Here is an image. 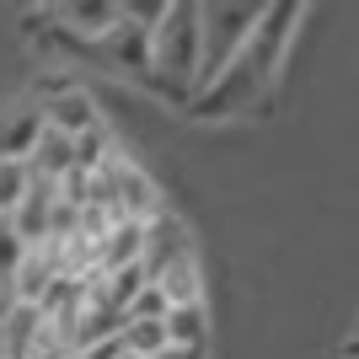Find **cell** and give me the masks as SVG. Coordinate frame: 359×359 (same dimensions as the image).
Returning <instances> with one entry per match:
<instances>
[{
	"label": "cell",
	"mask_w": 359,
	"mask_h": 359,
	"mask_svg": "<svg viewBox=\"0 0 359 359\" xmlns=\"http://www.w3.org/2000/svg\"><path fill=\"white\" fill-rule=\"evenodd\" d=\"M32 188V172L22 156H0V215H11Z\"/></svg>",
	"instance_id": "obj_12"
},
{
	"label": "cell",
	"mask_w": 359,
	"mask_h": 359,
	"mask_svg": "<svg viewBox=\"0 0 359 359\" xmlns=\"http://www.w3.org/2000/svg\"><path fill=\"white\" fill-rule=\"evenodd\" d=\"M295 16H300V6H263L252 38L241 43V54L231 60V70H225L204 97H194V113L225 118V113L252 107L257 97L273 86L279 65H285V48H290V38H295Z\"/></svg>",
	"instance_id": "obj_1"
},
{
	"label": "cell",
	"mask_w": 359,
	"mask_h": 359,
	"mask_svg": "<svg viewBox=\"0 0 359 359\" xmlns=\"http://www.w3.org/2000/svg\"><path fill=\"white\" fill-rule=\"evenodd\" d=\"M150 359H204V354H194V348H172V344H166L161 354H150Z\"/></svg>",
	"instance_id": "obj_15"
},
{
	"label": "cell",
	"mask_w": 359,
	"mask_h": 359,
	"mask_svg": "<svg viewBox=\"0 0 359 359\" xmlns=\"http://www.w3.org/2000/svg\"><path fill=\"white\" fill-rule=\"evenodd\" d=\"M60 27L70 38H86V43H102L107 32L123 22V0H70V6H54Z\"/></svg>",
	"instance_id": "obj_6"
},
{
	"label": "cell",
	"mask_w": 359,
	"mask_h": 359,
	"mask_svg": "<svg viewBox=\"0 0 359 359\" xmlns=\"http://www.w3.org/2000/svg\"><path fill=\"white\" fill-rule=\"evenodd\" d=\"M27 172L43 182H65L75 172V140H65L60 129H38V140L27 150Z\"/></svg>",
	"instance_id": "obj_7"
},
{
	"label": "cell",
	"mask_w": 359,
	"mask_h": 359,
	"mask_svg": "<svg viewBox=\"0 0 359 359\" xmlns=\"http://www.w3.org/2000/svg\"><path fill=\"white\" fill-rule=\"evenodd\" d=\"M145 75L172 102H194L198 97V6L194 0H166L161 22L150 27Z\"/></svg>",
	"instance_id": "obj_2"
},
{
	"label": "cell",
	"mask_w": 359,
	"mask_h": 359,
	"mask_svg": "<svg viewBox=\"0 0 359 359\" xmlns=\"http://www.w3.org/2000/svg\"><path fill=\"white\" fill-rule=\"evenodd\" d=\"M43 306H16L6 311V322H0V348H6V359H32V344H38V332H43Z\"/></svg>",
	"instance_id": "obj_9"
},
{
	"label": "cell",
	"mask_w": 359,
	"mask_h": 359,
	"mask_svg": "<svg viewBox=\"0 0 359 359\" xmlns=\"http://www.w3.org/2000/svg\"><path fill=\"white\" fill-rule=\"evenodd\" d=\"M182 257H194V241H188V225L177 220L172 210H161L156 220H145V257H140V269L145 279H156L161 269L182 263Z\"/></svg>",
	"instance_id": "obj_5"
},
{
	"label": "cell",
	"mask_w": 359,
	"mask_h": 359,
	"mask_svg": "<svg viewBox=\"0 0 359 359\" xmlns=\"http://www.w3.org/2000/svg\"><path fill=\"white\" fill-rule=\"evenodd\" d=\"M118 359H135V354H118Z\"/></svg>",
	"instance_id": "obj_18"
},
{
	"label": "cell",
	"mask_w": 359,
	"mask_h": 359,
	"mask_svg": "<svg viewBox=\"0 0 359 359\" xmlns=\"http://www.w3.org/2000/svg\"><path fill=\"white\" fill-rule=\"evenodd\" d=\"M140 257H145V225H140V220H113L102 231V241H97V263H102V273L129 269V263H140Z\"/></svg>",
	"instance_id": "obj_8"
},
{
	"label": "cell",
	"mask_w": 359,
	"mask_h": 359,
	"mask_svg": "<svg viewBox=\"0 0 359 359\" xmlns=\"http://www.w3.org/2000/svg\"><path fill=\"white\" fill-rule=\"evenodd\" d=\"M22 257H27V247H22V241H16L11 220H6V215H0V279H11V273H16V263H22Z\"/></svg>",
	"instance_id": "obj_14"
},
{
	"label": "cell",
	"mask_w": 359,
	"mask_h": 359,
	"mask_svg": "<svg viewBox=\"0 0 359 359\" xmlns=\"http://www.w3.org/2000/svg\"><path fill=\"white\" fill-rule=\"evenodd\" d=\"M166 311H172V306H166V295H161L156 285H145L129 306H123V316H129V322H166Z\"/></svg>",
	"instance_id": "obj_13"
},
{
	"label": "cell",
	"mask_w": 359,
	"mask_h": 359,
	"mask_svg": "<svg viewBox=\"0 0 359 359\" xmlns=\"http://www.w3.org/2000/svg\"><path fill=\"white\" fill-rule=\"evenodd\" d=\"M257 16H263V6H252V0H204L198 6V97L231 70L241 43L252 38Z\"/></svg>",
	"instance_id": "obj_3"
},
{
	"label": "cell",
	"mask_w": 359,
	"mask_h": 359,
	"mask_svg": "<svg viewBox=\"0 0 359 359\" xmlns=\"http://www.w3.org/2000/svg\"><path fill=\"white\" fill-rule=\"evenodd\" d=\"M6 311H11V290H6V279H0V322H6Z\"/></svg>",
	"instance_id": "obj_16"
},
{
	"label": "cell",
	"mask_w": 359,
	"mask_h": 359,
	"mask_svg": "<svg viewBox=\"0 0 359 359\" xmlns=\"http://www.w3.org/2000/svg\"><path fill=\"white\" fill-rule=\"evenodd\" d=\"M38 118H43V129H60L65 140H81V135H91V129H102V107H97V91L65 86V91H54V97H43Z\"/></svg>",
	"instance_id": "obj_4"
},
{
	"label": "cell",
	"mask_w": 359,
	"mask_h": 359,
	"mask_svg": "<svg viewBox=\"0 0 359 359\" xmlns=\"http://www.w3.org/2000/svg\"><path fill=\"white\" fill-rule=\"evenodd\" d=\"M166 344L204 354V344H210V311H204V306H177V311H166Z\"/></svg>",
	"instance_id": "obj_11"
},
{
	"label": "cell",
	"mask_w": 359,
	"mask_h": 359,
	"mask_svg": "<svg viewBox=\"0 0 359 359\" xmlns=\"http://www.w3.org/2000/svg\"><path fill=\"white\" fill-rule=\"evenodd\" d=\"M150 285L166 295V306L177 311V306H204V269H198V257H182L172 269H161Z\"/></svg>",
	"instance_id": "obj_10"
},
{
	"label": "cell",
	"mask_w": 359,
	"mask_h": 359,
	"mask_svg": "<svg viewBox=\"0 0 359 359\" xmlns=\"http://www.w3.org/2000/svg\"><path fill=\"white\" fill-rule=\"evenodd\" d=\"M0 359H6V348H0Z\"/></svg>",
	"instance_id": "obj_19"
},
{
	"label": "cell",
	"mask_w": 359,
	"mask_h": 359,
	"mask_svg": "<svg viewBox=\"0 0 359 359\" xmlns=\"http://www.w3.org/2000/svg\"><path fill=\"white\" fill-rule=\"evenodd\" d=\"M348 359H359V332H354V344H348Z\"/></svg>",
	"instance_id": "obj_17"
}]
</instances>
